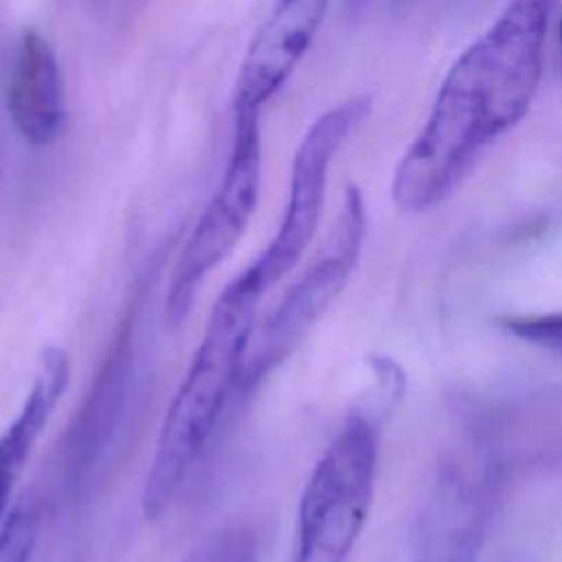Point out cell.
Masks as SVG:
<instances>
[{
    "instance_id": "obj_1",
    "label": "cell",
    "mask_w": 562,
    "mask_h": 562,
    "mask_svg": "<svg viewBox=\"0 0 562 562\" xmlns=\"http://www.w3.org/2000/svg\"><path fill=\"white\" fill-rule=\"evenodd\" d=\"M560 0H507L448 68L432 108L402 154L391 198L424 213L450 198L479 158L529 112L544 72V42Z\"/></svg>"
},
{
    "instance_id": "obj_2",
    "label": "cell",
    "mask_w": 562,
    "mask_h": 562,
    "mask_svg": "<svg viewBox=\"0 0 562 562\" xmlns=\"http://www.w3.org/2000/svg\"><path fill=\"white\" fill-rule=\"evenodd\" d=\"M263 294L239 272L217 296L204 336L165 413L143 485L140 512L158 520L180 492L233 393Z\"/></svg>"
},
{
    "instance_id": "obj_3",
    "label": "cell",
    "mask_w": 562,
    "mask_h": 562,
    "mask_svg": "<svg viewBox=\"0 0 562 562\" xmlns=\"http://www.w3.org/2000/svg\"><path fill=\"white\" fill-rule=\"evenodd\" d=\"M380 402L351 408L316 461L296 512L294 562H347L369 518L382 415Z\"/></svg>"
},
{
    "instance_id": "obj_4",
    "label": "cell",
    "mask_w": 562,
    "mask_h": 562,
    "mask_svg": "<svg viewBox=\"0 0 562 562\" xmlns=\"http://www.w3.org/2000/svg\"><path fill=\"white\" fill-rule=\"evenodd\" d=\"M367 235V206L360 187L347 184L327 241L305 272L288 288L277 307L252 327L244 356L239 389L252 391L305 340L321 316L349 283Z\"/></svg>"
},
{
    "instance_id": "obj_5",
    "label": "cell",
    "mask_w": 562,
    "mask_h": 562,
    "mask_svg": "<svg viewBox=\"0 0 562 562\" xmlns=\"http://www.w3.org/2000/svg\"><path fill=\"white\" fill-rule=\"evenodd\" d=\"M233 116V143L224 176L191 231L169 279L165 296L167 329L182 327L195 303L200 283L233 252L257 209L261 184V114Z\"/></svg>"
},
{
    "instance_id": "obj_6",
    "label": "cell",
    "mask_w": 562,
    "mask_h": 562,
    "mask_svg": "<svg viewBox=\"0 0 562 562\" xmlns=\"http://www.w3.org/2000/svg\"><path fill=\"white\" fill-rule=\"evenodd\" d=\"M369 114L371 97L351 94L323 112L301 138L292 160L290 193L281 224L263 252L241 270L263 296L294 270L307 250L321 222L329 167L351 132Z\"/></svg>"
},
{
    "instance_id": "obj_7",
    "label": "cell",
    "mask_w": 562,
    "mask_h": 562,
    "mask_svg": "<svg viewBox=\"0 0 562 562\" xmlns=\"http://www.w3.org/2000/svg\"><path fill=\"white\" fill-rule=\"evenodd\" d=\"M329 0H274L241 59L233 114H261L310 50Z\"/></svg>"
},
{
    "instance_id": "obj_8",
    "label": "cell",
    "mask_w": 562,
    "mask_h": 562,
    "mask_svg": "<svg viewBox=\"0 0 562 562\" xmlns=\"http://www.w3.org/2000/svg\"><path fill=\"white\" fill-rule=\"evenodd\" d=\"M7 112L18 134L33 147L55 143L66 125V92L57 55L35 29H24L7 70Z\"/></svg>"
},
{
    "instance_id": "obj_9",
    "label": "cell",
    "mask_w": 562,
    "mask_h": 562,
    "mask_svg": "<svg viewBox=\"0 0 562 562\" xmlns=\"http://www.w3.org/2000/svg\"><path fill=\"white\" fill-rule=\"evenodd\" d=\"M485 492L461 470H448L413 533V562H474L483 520Z\"/></svg>"
},
{
    "instance_id": "obj_10",
    "label": "cell",
    "mask_w": 562,
    "mask_h": 562,
    "mask_svg": "<svg viewBox=\"0 0 562 562\" xmlns=\"http://www.w3.org/2000/svg\"><path fill=\"white\" fill-rule=\"evenodd\" d=\"M70 382V358L66 349L46 345L40 353L31 389L15 419L0 435V518L7 512L11 492L26 468V461L42 437L55 406Z\"/></svg>"
},
{
    "instance_id": "obj_11",
    "label": "cell",
    "mask_w": 562,
    "mask_h": 562,
    "mask_svg": "<svg viewBox=\"0 0 562 562\" xmlns=\"http://www.w3.org/2000/svg\"><path fill=\"white\" fill-rule=\"evenodd\" d=\"M184 562H257V538L248 527L231 525L204 538Z\"/></svg>"
},
{
    "instance_id": "obj_12",
    "label": "cell",
    "mask_w": 562,
    "mask_h": 562,
    "mask_svg": "<svg viewBox=\"0 0 562 562\" xmlns=\"http://www.w3.org/2000/svg\"><path fill=\"white\" fill-rule=\"evenodd\" d=\"M509 336L562 356V310L540 312V314H505L498 318Z\"/></svg>"
},
{
    "instance_id": "obj_13",
    "label": "cell",
    "mask_w": 562,
    "mask_h": 562,
    "mask_svg": "<svg viewBox=\"0 0 562 562\" xmlns=\"http://www.w3.org/2000/svg\"><path fill=\"white\" fill-rule=\"evenodd\" d=\"M37 531V516L29 507L13 509L0 529V562H29Z\"/></svg>"
},
{
    "instance_id": "obj_14",
    "label": "cell",
    "mask_w": 562,
    "mask_h": 562,
    "mask_svg": "<svg viewBox=\"0 0 562 562\" xmlns=\"http://www.w3.org/2000/svg\"><path fill=\"white\" fill-rule=\"evenodd\" d=\"M400 7H404V4H408V2H413V0H395Z\"/></svg>"
},
{
    "instance_id": "obj_15",
    "label": "cell",
    "mask_w": 562,
    "mask_h": 562,
    "mask_svg": "<svg viewBox=\"0 0 562 562\" xmlns=\"http://www.w3.org/2000/svg\"><path fill=\"white\" fill-rule=\"evenodd\" d=\"M560 46H562V20H560Z\"/></svg>"
}]
</instances>
